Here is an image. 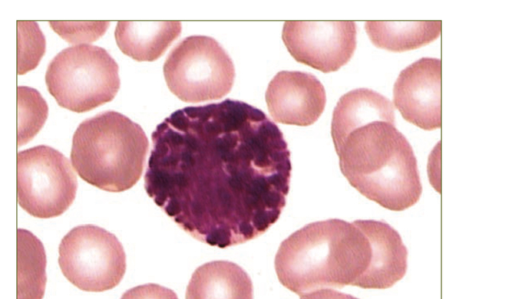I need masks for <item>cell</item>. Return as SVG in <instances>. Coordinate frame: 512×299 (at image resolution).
Here are the masks:
<instances>
[{
    "label": "cell",
    "instance_id": "cell-1",
    "mask_svg": "<svg viewBox=\"0 0 512 299\" xmlns=\"http://www.w3.org/2000/svg\"><path fill=\"white\" fill-rule=\"evenodd\" d=\"M151 140L146 193L193 238L226 248L279 219L290 151L263 111L232 99L188 106L165 118Z\"/></svg>",
    "mask_w": 512,
    "mask_h": 299
},
{
    "label": "cell",
    "instance_id": "cell-2",
    "mask_svg": "<svg viewBox=\"0 0 512 299\" xmlns=\"http://www.w3.org/2000/svg\"><path fill=\"white\" fill-rule=\"evenodd\" d=\"M373 246L362 220L328 219L305 225L279 246L280 283L300 298H323L345 286L372 289Z\"/></svg>",
    "mask_w": 512,
    "mask_h": 299
},
{
    "label": "cell",
    "instance_id": "cell-3",
    "mask_svg": "<svg viewBox=\"0 0 512 299\" xmlns=\"http://www.w3.org/2000/svg\"><path fill=\"white\" fill-rule=\"evenodd\" d=\"M339 166L360 194L392 210L415 205L422 184L414 151L396 128L394 109L332 135Z\"/></svg>",
    "mask_w": 512,
    "mask_h": 299
},
{
    "label": "cell",
    "instance_id": "cell-4",
    "mask_svg": "<svg viewBox=\"0 0 512 299\" xmlns=\"http://www.w3.org/2000/svg\"><path fill=\"white\" fill-rule=\"evenodd\" d=\"M148 149L140 125L119 112L106 111L79 124L70 157L85 182L108 192H122L140 179Z\"/></svg>",
    "mask_w": 512,
    "mask_h": 299
},
{
    "label": "cell",
    "instance_id": "cell-5",
    "mask_svg": "<svg viewBox=\"0 0 512 299\" xmlns=\"http://www.w3.org/2000/svg\"><path fill=\"white\" fill-rule=\"evenodd\" d=\"M118 71V64L104 48L79 44L51 60L45 82L59 106L83 113L114 99L120 88Z\"/></svg>",
    "mask_w": 512,
    "mask_h": 299
},
{
    "label": "cell",
    "instance_id": "cell-6",
    "mask_svg": "<svg viewBox=\"0 0 512 299\" xmlns=\"http://www.w3.org/2000/svg\"><path fill=\"white\" fill-rule=\"evenodd\" d=\"M163 73L169 90L184 102L217 100L232 89L235 69L224 48L208 36L194 35L169 53Z\"/></svg>",
    "mask_w": 512,
    "mask_h": 299
},
{
    "label": "cell",
    "instance_id": "cell-7",
    "mask_svg": "<svg viewBox=\"0 0 512 299\" xmlns=\"http://www.w3.org/2000/svg\"><path fill=\"white\" fill-rule=\"evenodd\" d=\"M58 262L65 278L88 292L116 287L126 270V255L118 238L91 224L76 226L62 238Z\"/></svg>",
    "mask_w": 512,
    "mask_h": 299
},
{
    "label": "cell",
    "instance_id": "cell-8",
    "mask_svg": "<svg viewBox=\"0 0 512 299\" xmlns=\"http://www.w3.org/2000/svg\"><path fill=\"white\" fill-rule=\"evenodd\" d=\"M76 174L60 151L39 145L17 154L18 203L37 218L63 214L77 192Z\"/></svg>",
    "mask_w": 512,
    "mask_h": 299
},
{
    "label": "cell",
    "instance_id": "cell-9",
    "mask_svg": "<svg viewBox=\"0 0 512 299\" xmlns=\"http://www.w3.org/2000/svg\"><path fill=\"white\" fill-rule=\"evenodd\" d=\"M282 39L297 62L330 73L352 58L357 25L354 21H286Z\"/></svg>",
    "mask_w": 512,
    "mask_h": 299
},
{
    "label": "cell",
    "instance_id": "cell-10",
    "mask_svg": "<svg viewBox=\"0 0 512 299\" xmlns=\"http://www.w3.org/2000/svg\"><path fill=\"white\" fill-rule=\"evenodd\" d=\"M441 79L438 58H421L400 72L393 102L406 121L427 131L441 128Z\"/></svg>",
    "mask_w": 512,
    "mask_h": 299
},
{
    "label": "cell",
    "instance_id": "cell-11",
    "mask_svg": "<svg viewBox=\"0 0 512 299\" xmlns=\"http://www.w3.org/2000/svg\"><path fill=\"white\" fill-rule=\"evenodd\" d=\"M265 99L274 121L309 126L323 113L326 92L323 84L311 73L281 71L270 81Z\"/></svg>",
    "mask_w": 512,
    "mask_h": 299
},
{
    "label": "cell",
    "instance_id": "cell-12",
    "mask_svg": "<svg viewBox=\"0 0 512 299\" xmlns=\"http://www.w3.org/2000/svg\"><path fill=\"white\" fill-rule=\"evenodd\" d=\"M177 21H119L115 39L119 49L137 61L160 58L180 35Z\"/></svg>",
    "mask_w": 512,
    "mask_h": 299
},
{
    "label": "cell",
    "instance_id": "cell-13",
    "mask_svg": "<svg viewBox=\"0 0 512 299\" xmlns=\"http://www.w3.org/2000/svg\"><path fill=\"white\" fill-rule=\"evenodd\" d=\"M252 297L253 287L248 274L228 261H214L198 267L186 291V298L190 299Z\"/></svg>",
    "mask_w": 512,
    "mask_h": 299
},
{
    "label": "cell",
    "instance_id": "cell-14",
    "mask_svg": "<svg viewBox=\"0 0 512 299\" xmlns=\"http://www.w3.org/2000/svg\"><path fill=\"white\" fill-rule=\"evenodd\" d=\"M441 21H366L365 30L378 48L404 52L425 46L441 34Z\"/></svg>",
    "mask_w": 512,
    "mask_h": 299
},
{
    "label": "cell",
    "instance_id": "cell-15",
    "mask_svg": "<svg viewBox=\"0 0 512 299\" xmlns=\"http://www.w3.org/2000/svg\"><path fill=\"white\" fill-rule=\"evenodd\" d=\"M46 256L42 243L29 231L18 230V298H42Z\"/></svg>",
    "mask_w": 512,
    "mask_h": 299
},
{
    "label": "cell",
    "instance_id": "cell-16",
    "mask_svg": "<svg viewBox=\"0 0 512 299\" xmlns=\"http://www.w3.org/2000/svg\"><path fill=\"white\" fill-rule=\"evenodd\" d=\"M18 145L31 140L44 125L48 106L40 93L27 86H18Z\"/></svg>",
    "mask_w": 512,
    "mask_h": 299
},
{
    "label": "cell",
    "instance_id": "cell-17",
    "mask_svg": "<svg viewBox=\"0 0 512 299\" xmlns=\"http://www.w3.org/2000/svg\"><path fill=\"white\" fill-rule=\"evenodd\" d=\"M45 52V37L38 24L18 21V74L33 70Z\"/></svg>",
    "mask_w": 512,
    "mask_h": 299
},
{
    "label": "cell",
    "instance_id": "cell-18",
    "mask_svg": "<svg viewBox=\"0 0 512 299\" xmlns=\"http://www.w3.org/2000/svg\"><path fill=\"white\" fill-rule=\"evenodd\" d=\"M52 29L70 43L92 42L106 31L109 22L49 21Z\"/></svg>",
    "mask_w": 512,
    "mask_h": 299
}]
</instances>
